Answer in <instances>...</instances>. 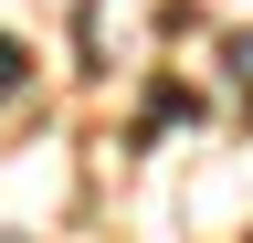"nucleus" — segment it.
Listing matches in <instances>:
<instances>
[{"mask_svg":"<svg viewBox=\"0 0 253 243\" xmlns=\"http://www.w3.org/2000/svg\"><path fill=\"white\" fill-rule=\"evenodd\" d=\"M11 85H21V43L0 32V96H11Z\"/></svg>","mask_w":253,"mask_h":243,"instance_id":"nucleus-1","label":"nucleus"},{"mask_svg":"<svg viewBox=\"0 0 253 243\" xmlns=\"http://www.w3.org/2000/svg\"><path fill=\"white\" fill-rule=\"evenodd\" d=\"M232 74H243V85H253V32H232Z\"/></svg>","mask_w":253,"mask_h":243,"instance_id":"nucleus-2","label":"nucleus"}]
</instances>
